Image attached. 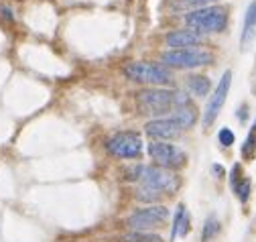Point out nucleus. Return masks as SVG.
<instances>
[{"label":"nucleus","mask_w":256,"mask_h":242,"mask_svg":"<svg viewBox=\"0 0 256 242\" xmlns=\"http://www.w3.org/2000/svg\"><path fill=\"white\" fill-rule=\"evenodd\" d=\"M173 118L177 120L179 126H181L183 130H187V128H191V126L196 124V110H191L189 106H187V108H181V110H175Z\"/></svg>","instance_id":"15"},{"label":"nucleus","mask_w":256,"mask_h":242,"mask_svg":"<svg viewBox=\"0 0 256 242\" xmlns=\"http://www.w3.org/2000/svg\"><path fill=\"white\" fill-rule=\"evenodd\" d=\"M138 179H140L142 188H146L150 192H156L158 196L171 194L179 186L177 177L169 169H163V167H140Z\"/></svg>","instance_id":"6"},{"label":"nucleus","mask_w":256,"mask_h":242,"mask_svg":"<svg viewBox=\"0 0 256 242\" xmlns=\"http://www.w3.org/2000/svg\"><path fill=\"white\" fill-rule=\"evenodd\" d=\"M234 192L238 194V200H240V202H246V200H248V196H250V179H246V177H244V179L240 181V184L234 188Z\"/></svg>","instance_id":"19"},{"label":"nucleus","mask_w":256,"mask_h":242,"mask_svg":"<svg viewBox=\"0 0 256 242\" xmlns=\"http://www.w3.org/2000/svg\"><path fill=\"white\" fill-rule=\"evenodd\" d=\"M187 232H189V216H187L185 206L181 204L179 210H177V214H175V220H173V232H171V236L177 238V236H185Z\"/></svg>","instance_id":"14"},{"label":"nucleus","mask_w":256,"mask_h":242,"mask_svg":"<svg viewBox=\"0 0 256 242\" xmlns=\"http://www.w3.org/2000/svg\"><path fill=\"white\" fill-rule=\"evenodd\" d=\"M185 22L196 33H222L228 26V12L222 6H204L185 14Z\"/></svg>","instance_id":"2"},{"label":"nucleus","mask_w":256,"mask_h":242,"mask_svg":"<svg viewBox=\"0 0 256 242\" xmlns=\"http://www.w3.org/2000/svg\"><path fill=\"white\" fill-rule=\"evenodd\" d=\"M254 153H256V130H252L248 134V138H246V142L242 146V157L244 159H252Z\"/></svg>","instance_id":"17"},{"label":"nucleus","mask_w":256,"mask_h":242,"mask_svg":"<svg viewBox=\"0 0 256 242\" xmlns=\"http://www.w3.org/2000/svg\"><path fill=\"white\" fill-rule=\"evenodd\" d=\"M218 232H220V222H218L216 216H210V218L206 220V226H204V238H206V240H208V238H214Z\"/></svg>","instance_id":"18"},{"label":"nucleus","mask_w":256,"mask_h":242,"mask_svg":"<svg viewBox=\"0 0 256 242\" xmlns=\"http://www.w3.org/2000/svg\"><path fill=\"white\" fill-rule=\"evenodd\" d=\"M124 76L132 82L148 84V86H163L173 80L171 70H167L165 66H158V64H150V62H134L130 66H126Z\"/></svg>","instance_id":"3"},{"label":"nucleus","mask_w":256,"mask_h":242,"mask_svg":"<svg viewBox=\"0 0 256 242\" xmlns=\"http://www.w3.org/2000/svg\"><path fill=\"white\" fill-rule=\"evenodd\" d=\"M187 88H189V92L196 94L198 98H206L210 94L212 82L206 76H191V78H187Z\"/></svg>","instance_id":"13"},{"label":"nucleus","mask_w":256,"mask_h":242,"mask_svg":"<svg viewBox=\"0 0 256 242\" xmlns=\"http://www.w3.org/2000/svg\"><path fill=\"white\" fill-rule=\"evenodd\" d=\"M144 132L152 138V140H171L175 136H179L183 132V128L179 126V122L171 116V118H156L144 124Z\"/></svg>","instance_id":"10"},{"label":"nucleus","mask_w":256,"mask_h":242,"mask_svg":"<svg viewBox=\"0 0 256 242\" xmlns=\"http://www.w3.org/2000/svg\"><path fill=\"white\" fill-rule=\"evenodd\" d=\"M256 37V2L248 4L246 16H244V26H242V37H240V47L248 49L250 43Z\"/></svg>","instance_id":"12"},{"label":"nucleus","mask_w":256,"mask_h":242,"mask_svg":"<svg viewBox=\"0 0 256 242\" xmlns=\"http://www.w3.org/2000/svg\"><path fill=\"white\" fill-rule=\"evenodd\" d=\"M238 118H240V120H246V106H242V108L238 110Z\"/></svg>","instance_id":"22"},{"label":"nucleus","mask_w":256,"mask_h":242,"mask_svg":"<svg viewBox=\"0 0 256 242\" xmlns=\"http://www.w3.org/2000/svg\"><path fill=\"white\" fill-rule=\"evenodd\" d=\"M218 140H220V144H224V146H230V144H234L236 136H234V132H232L230 128H222V130L218 132Z\"/></svg>","instance_id":"20"},{"label":"nucleus","mask_w":256,"mask_h":242,"mask_svg":"<svg viewBox=\"0 0 256 242\" xmlns=\"http://www.w3.org/2000/svg\"><path fill=\"white\" fill-rule=\"evenodd\" d=\"M120 242H163V238L156 234H148V232H130L122 236Z\"/></svg>","instance_id":"16"},{"label":"nucleus","mask_w":256,"mask_h":242,"mask_svg":"<svg viewBox=\"0 0 256 242\" xmlns=\"http://www.w3.org/2000/svg\"><path fill=\"white\" fill-rule=\"evenodd\" d=\"M189 106V98L177 90L148 88L136 94V108L144 116H161L171 110H181Z\"/></svg>","instance_id":"1"},{"label":"nucleus","mask_w":256,"mask_h":242,"mask_svg":"<svg viewBox=\"0 0 256 242\" xmlns=\"http://www.w3.org/2000/svg\"><path fill=\"white\" fill-rule=\"evenodd\" d=\"M204 37L196 33L194 28H183V31H173L167 35V45L173 49H189L194 45H200Z\"/></svg>","instance_id":"11"},{"label":"nucleus","mask_w":256,"mask_h":242,"mask_svg":"<svg viewBox=\"0 0 256 242\" xmlns=\"http://www.w3.org/2000/svg\"><path fill=\"white\" fill-rule=\"evenodd\" d=\"M230 84H232V72H226V74L222 76L220 84L216 86L214 94L210 96V102H208V106H206L204 120H202L206 128L216 122V118H218V114H220L224 102H226V96H228V92H230Z\"/></svg>","instance_id":"9"},{"label":"nucleus","mask_w":256,"mask_h":242,"mask_svg":"<svg viewBox=\"0 0 256 242\" xmlns=\"http://www.w3.org/2000/svg\"><path fill=\"white\" fill-rule=\"evenodd\" d=\"M187 4H191V6H200V8H204V6H210V2H216V0H185Z\"/></svg>","instance_id":"21"},{"label":"nucleus","mask_w":256,"mask_h":242,"mask_svg":"<svg viewBox=\"0 0 256 242\" xmlns=\"http://www.w3.org/2000/svg\"><path fill=\"white\" fill-rule=\"evenodd\" d=\"M161 62L165 66H171V68H177V70H194V68H204V66H210L214 62V55L208 53V51H202V49H171V51H165L161 55Z\"/></svg>","instance_id":"4"},{"label":"nucleus","mask_w":256,"mask_h":242,"mask_svg":"<svg viewBox=\"0 0 256 242\" xmlns=\"http://www.w3.org/2000/svg\"><path fill=\"white\" fill-rule=\"evenodd\" d=\"M169 220V210L165 206H148L142 210H136L132 216H128L126 224L134 232H148L165 226Z\"/></svg>","instance_id":"5"},{"label":"nucleus","mask_w":256,"mask_h":242,"mask_svg":"<svg viewBox=\"0 0 256 242\" xmlns=\"http://www.w3.org/2000/svg\"><path fill=\"white\" fill-rule=\"evenodd\" d=\"M108 150L120 159H136L142 153V138L138 132H118L108 140Z\"/></svg>","instance_id":"8"},{"label":"nucleus","mask_w":256,"mask_h":242,"mask_svg":"<svg viewBox=\"0 0 256 242\" xmlns=\"http://www.w3.org/2000/svg\"><path fill=\"white\" fill-rule=\"evenodd\" d=\"M148 155L156 163V167L163 169H179L187 161V155L183 150L167 140H152L148 144Z\"/></svg>","instance_id":"7"}]
</instances>
